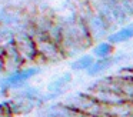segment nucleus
Returning <instances> with one entry per match:
<instances>
[{
	"mask_svg": "<svg viewBox=\"0 0 133 117\" xmlns=\"http://www.w3.org/2000/svg\"><path fill=\"white\" fill-rule=\"evenodd\" d=\"M37 71V68H29V70H24V71H20V73H16L13 76H10L9 79L6 80V84L7 86H19L22 84L23 81H26L27 79L33 76V74Z\"/></svg>",
	"mask_w": 133,
	"mask_h": 117,
	"instance_id": "f257e3e1",
	"label": "nucleus"
},
{
	"mask_svg": "<svg viewBox=\"0 0 133 117\" xmlns=\"http://www.w3.org/2000/svg\"><path fill=\"white\" fill-rule=\"evenodd\" d=\"M130 37H133V27H126V29L119 30L117 33L112 34V36L109 37V40L113 43H116V42H124V40L130 39Z\"/></svg>",
	"mask_w": 133,
	"mask_h": 117,
	"instance_id": "f03ea898",
	"label": "nucleus"
},
{
	"mask_svg": "<svg viewBox=\"0 0 133 117\" xmlns=\"http://www.w3.org/2000/svg\"><path fill=\"white\" fill-rule=\"evenodd\" d=\"M93 66V59L90 56H84L82 59H79L77 61L73 63V68L76 70H84V68H90Z\"/></svg>",
	"mask_w": 133,
	"mask_h": 117,
	"instance_id": "7ed1b4c3",
	"label": "nucleus"
},
{
	"mask_svg": "<svg viewBox=\"0 0 133 117\" xmlns=\"http://www.w3.org/2000/svg\"><path fill=\"white\" fill-rule=\"evenodd\" d=\"M110 60H100V61H96L95 64L92 66V67L89 68V74H92V76H95V74L100 73V71H103L104 68H107L110 66Z\"/></svg>",
	"mask_w": 133,
	"mask_h": 117,
	"instance_id": "20e7f679",
	"label": "nucleus"
},
{
	"mask_svg": "<svg viewBox=\"0 0 133 117\" xmlns=\"http://www.w3.org/2000/svg\"><path fill=\"white\" fill-rule=\"evenodd\" d=\"M109 53H110V44L109 43H102V44H99L97 47L95 49V54L99 57H104Z\"/></svg>",
	"mask_w": 133,
	"mask_h": 117,
	"instance_id": "39448f33",
	"label": "nucleus"
}]
</instances>
